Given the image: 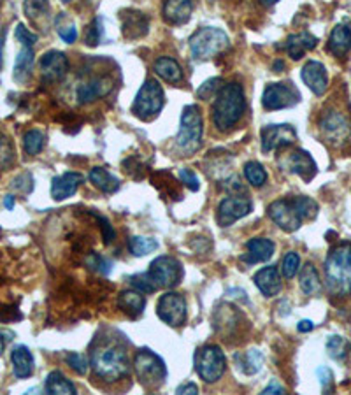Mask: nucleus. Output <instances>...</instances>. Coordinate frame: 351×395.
<instances>
[{
    "mask_svg": "<svg viewBox=\"0 0 351 395\" xmlns=\"http://www.w3.org/2000/svg\"><path fill=\"white\" fill-rule=\"evenodd\" d=\"M246 111L245 88L239 83H228L214 97L211 118L220 132H228L241 121Z\"/></svg>",
    "mask_w": 351,
    "mask_h": 395,
    "instance_id": "1",
    "label": "nucleus"
},
{
    "mask_svg": "<svg viewBox=\"0 0 351 395\" xmlns=\"http://www.w3.org/2000/svg\"><path fill=\"white\" fill-rule=\"evenodd\" d=\"M91 369L106 383H114L130 372L127 352L118 343H104L91 352Z\"/></svg>",
    "mask_w": 351,
    "mask_h": 395,
    "instance_id": "2",
    "label": "nucleus"
},
{
    "mask_svg": "<svg viewBox=\"0 0 351 395\" xmlns=\"http://www.w3.org/2000/svg\"><path fill=\"white\" fill-rule=\"evenodd\" d=\"M325 278L330 294L351 295V243L334 246L325 260Z\"/></svg>",
    "mask_w": 351,
    "mask_h": 395,
    "instance_id": "3",
    "label": "nucleus"
},
{
    "mask_svg": "<svg viewBox=\"0 0 351 395\" xmlns=\"http://www.w3.org/2000/svg\"><path fill=\"white\" fill-rule=\"evenodd\" d=\"M188 44H190L191 57L195 60L206 62L221 55L225 50H228L230 39H228L227 32H223L221 28L206 27L195 32L188 40Z\"/></svg>",
    "mask_w": 351,
    "mask_h": 395,
    "instance_id": "4",
    "label": "nucleus"
},
{
    "mask_svg": "<svg viewBox=\"0 0 351 395\" xmlns=\"http://www.w3.org/2000/svg\"><path fill=\"white\" fill-rule=\"evenodd\" d=\"M134 371L140 385L147 390H157L164 385L167 378V367L162 357L151 350L143 348L134 357Z\"/></svg>",
    "mask_w": 351,
    "mask_h": 395,
    "instance_id": "5",
    "label": "nucleus"
},
{
    "mask_svg": "<svg viewBox=\"0 0 351 395\" xmlns=\"http://www.w3.org/2000/svg\"><path fill=\"white\" fill-rule=\"evenodd\" d=\"M202 132H204V121H202L201 109L195 104L186 106L181 114V127L176 143L183 153L191 155L199 151L202 144Z\"/></svg>",
    "mask_w": 351,
    "mask_h": 395,
    "instance_id": "6",
    "label": "nucleus"
},
{
    "mask_svg": "<svg viewBox=\"0 0 351 395\" xmlns=\"http://www.w3.org/2000/svg\"><path fill=\"white\" fill-rule=\"evenodd\" d=\"M165 104L164 88L157 79H146L139 88L138 95L132 104V113L140 120H151L160 113Z\"/></svg>",
    "mask_w": 351,
    "mask_h": 395,
    "instance_id": "7",
    "label": "nucleus"
},
{
    "mask_svg": "<svg viewBox=\"0 0 351 395\" xmlns=\"http://www.w3.org/2000/svg\"><path fill=\"white\" fill-rule=\"evenodd\" d=\"M225 369H227V360L220 346L208 345L199 350L195 355V371L202 382L216 383L225 374Z\"/></svg>",
    "mask_w": 351,
    "mask_h": 395,
    "instance_id": "8",
    "label": "nucleus"
},
{
    "mask_svg": "<svg viewBox=\"0 0 351 395\" xmlns=\"http://www.w3.org/2000/svg\"><path fill=\"white\" fill-rule=\"evenodd\" d=\"M147 274L153 279L157 288H172L183 278V265L177 258L162 255L151 262Z\"/></svg>",
    "mask_w": 351,
    "mask_h": 395,
    "instance_id": "9",
    "label": "nucleus"
},
{
    "mask_svg": "<svg viewBox=\"0 0 351 395\" xmlns=\"http://www.w3.org/2000/svg\"><path fill=\"white\" fill-rule=\"evenodd\" d=\"M301 102V94L291 83H271L265 87L262 95V106L267 111L294 108Z\"/></svg>",
    "mask_w": 351,
    "mask_h": 395,
    "instance_id": "10",
    "label": "nucleus"
},
{
    "mask_svg": "<svg viewBox=\"0 0 351 395\" xmlns=\"http://www.w3.org/2000/svg\"><path fill=\"white\" fill-rule=\"evenodd\" d=\"M320 130L323 138L334 146H341L351 138V123L339 111H325L320 118Z\"/></svg>",
    "mask_w": 351,
    "mask_h": 395,
    "instance_id": "11",
    "label": "nucleus"
},
{
    "mask_svg": "<svg viewBox=\"0 0 351 395\" xmlns=\"http://www.w3.org/2000/svg\"><path fill=\"white\" fill-rule=\"evenodd\" d=\"M157 315L169 327H181V325L186 323L188 318L186 301H184L183 295L176 294V291H167L158 301Z\"/></svg>",
    "mask_w": 351,
    "mask_h": 395,
    "instance_id": "12",
    "label": "nucleus"
},
{
    "mask_svg": "<svg viewBox=\"0 0 351 395\" xmlns=\"http://www.w3.org/2000/svg\"><path fill=\"white\" fill-rule=\"evenodd\" d=\"M269 216L271 220L278 225L279 228H283L284 232H295L302 227L304 218L299 213L295 199H278L269 206Z\"/></svg>",
    "mask_w": 351,
    "mask_h": 395,
    "instance_id": "13",
    "label": "nucleus"
},
{
    "mask_svg": "<svg viewBox=\"0 0 351 395\" xmlns=\"http://www.w3.org/2000/svg\"><path fill=\"white\" fill-rule=\"evenodd\" d=\"M251 209H253V204H251L250 199L243 197V195H230V197L223 199L218 206V225L220 227H230L232 223L250 215Z\"/></svg>",
    "mask_w": 351,
    "mask_h": 395,
    "instance_id": "14",
    "label": "nucleus"
},
{
    "mask_svg": "<svg viewBox=\"0 0 351 395\" xmlns=\"http://www.w3.org/2000/svg\"><path fill=\"white\" fill-rule=\"evenodd\" d=\"M262 151L271 153L278 148L290 146L297 141V132L291 125H265L260 132Z\"/></svg>",
    "mask_w": 351,
    "mask_h": 395,
    "instance_id": "15",
    "label": "nucleus"
},
{
    "mask_svg": "<svg viewBox=\"0 0 351 395\" xmlns=\"http://www.w3.org/2000/svg\"><path fill=\"white\" fill-rule=\"evenodd\" d=\"M114 88V81L109 76H97L79 83L76 88V99L79 104H90L97 99L106 97Z\"/></svg>",
    "mask_w": 351,
    "mask_h": 395,
    "instance_id": "16",
    "label": "nucleus"
},
{
    "mask_svg": "<svg viewBox=\"0 0 351 395\" xmlns=\"http://www.w3.org/2000/svg\"><path fill=\"white\" fill-rule=\"evenodd\" d=\"M69 71V60L62 51H48L40 58V76L46 83H57L64 79Z\"/></svg>",
    "mask_w": 351,
    "mask_h": 395,
    "instance_id": "17",
    "label": "nucleus"
},
{
    "mask_svg": "<svg viewBox=\"0 0 351 395\" xmlns=\"http://www.w3.org/2000/svg\"><path fill=\"white\" fill-rule=\"evenodd\" d=\"M120 21H121V32L127 39L135 40L140 39L147 34L150 30V18L146 16L140 11L127 9L120 13Z\"/></svg>",
    "mask_w": 351,
    "mask_h": 395,
    "instance_id": "18",
    "label": "nucleus"
},
{
    "mask_svg": "<svg viewBox=\"0 0 351 395\" xmlns=\"http://www.w3.org/2000/svg\"><path fill=\"white\" fill-rule=\"evenodd\" d=\"M302 81H304L306 87L313 91V94L321 97V95L327 91L328 88V74L325 65L318 60H309L308 64L302 67L301 72Z\"/></svg>",
    "mask_w": 351,
    "mask_h": 395,
    "instance_id": "19",
    "label": "nucleus"
},
{
    "mask_svg": "<svg viewBox=\"0 0 351 395\" xmlns=\"http://www.w3.org/2000/svg\"><path fill=\"white\" fill-rule=\"evenodd\" d=\"M84 178L79 172H65V174L57 176L51 183V197L55 201H65V199L72 197L77 191L79 184L83 183Z\"/></svg>",
    "mask_w": 351,
    "mask_h": 395,
    "instance_id": "20",
    "label": "nucleus"
},
{
    "mask_svg": "<svg viewBox=\"0 0 351 395\" xmlns=\"http://www.w3.org/2000/svg\"><path fill=\"white\" fill-rule=\"evenodd\" d=\"M253 282L265 297H276L281 291V286H283V283H281V274L278 267H274V265L262 267L260 271L255 274Z\"/></svg>",
    "mask_w": 351,
    "mask_h": 395,
    "instance_id": "21",
    "label": "nucleus"
},
{
    "mask_svg": "<svg viewBox=\"0 0 351 395\" xmlns=\"http://www.w3.org/2000/svg\"><path fill=\"white\" fill-rule=\"evenodd\" d=\"M288 167L294 174H297L299 178H302L306 183H309L316 176L318 167L316 162L313 160L311 155L304 150H297L290 158H288Z\"/></svg>",
    "mask_w": 351,
    "mask_h": 395,
    "instance_id": "22",
    "label": "nucleus"
},
{
    "mask_svg": "<svg viewBox=\"0 0 351 395\" xmlns=\"http://www.w3.org/2000/svg\"><path fill=\"white\" fill-rule=\"evenodd\" d=\"M318 44V39L311 35L309 32H299V34L288 35L286 43H284V50H286L288 57L291 60H301L308 51L315 50Z\"/></svg>",
    "mask_w": 351,
    "mask_h": 395,
    "instance_id": "23",
    "label": "nucleus"
},
{
    "mask_svg": "<svg viewBox=\"0 0 351 395\" xmlns=\"http://www.w3.org/2000/svg\"><path fill=\"white\" fill-rule=\"evenodd\" d=\"M194 11V0H165L164 18L169 25H184Z\"/></svg>",
    "mask_w": 351,
    "mask_h": 395,
    "instance_id": "24",
    "label": "nucleus"
},
{
    "mask_svg": "<svg viewBox=\"0 0 351 395\" xmlns=\"http://www.w3.org/2000/svg\"><path fill=\"white\" fill-rule=\"evenodd\" d=\"M276 245L271 239L265 238H253L246 243V255L243 260L247 264H258V262H267L274 255Z\"/></svg>",
    "mask_w": 351,
    "mask_h": 395,
    "instance_id": "25",
    "label": "nucleus"
},
{
    "mask_svg": "<svg viewBox=\"0 0 351 395\" xmlns=\"http://www.w3.org/2000/svg\"><path fill=\"white\" fill-rule=\"evenodd\" d=\"M11 362H13V371L16 378L25 379L34 374V355L27 346H14L11 352Z\"/></svg>",
    "mask_w": 351,
    "mask_h": 395,
    "instance_id": "26",
    "label": "nucleus"
},
{
    "mask_svg": "<svg viewBox=\"0 0 351 395\" xmlns=\"http://www.w3.org/2000/svg\"><path fill=\"white\" fill-rule=\"evenodd\" d=\"M351 50V23H339L328 37V51L341 58Z\"/></svg>",
    "mask_w": 351,
    "mask_h": 395,
    "instance_id": "27",
    "label": "nucleus"
},
{
    "mask_svg": "<svg viewBox=\"0 0 351 395\" xmlns=\"http://www.w3.org/2000/svg\"><path fill=\"white\" fill-rule=\"evenodd\" d=\"M118 308L130 318H139L146 308V299L139 290H125L118 297Z\"/></svg>",
    "mask_w": 351,
    "mask_h": 395,
    "instance_id": "28",
    "label": "nucleus"
},
{
    "mask_svg": "<svg viewBox=\"0 0 351 395\" xmlns=\"http://www.w3.org/2000/svg\"><path fill=\"white\" fill-rule=\"evenodd\" d=\"M32 67H34V50L30 46H21L16 60H14V72L13 77L18 83H25L30 76Z\"/></svg>",
    "mask_w": 351,
    "mask_h": 395,
    "instance_id": "29",
    "label": "nucleus"
},
{
    "mask_svg": "<svg viewBox=\"0 0 351 395\" xmlns=\"http://www.w3.org/2000/svg\"><path fill=\"white\" fill-rule=\"evenodd\" d=\"M44 389H46V392L51 395L76 394V386H74V383L70 382V379H67V376L60 371H51L50 374H48L46 383H44Z\"/></svg>",
    "mask_w": 351,
    "mask_h": 395,
    "instance_id": "30",
    "label": "nucleus"
},
{
    "mask_svg": "<svg viewBox=\"0 0 351 395\" xmlns=\"http://www.w3.org/2000/svg\"><path fill=\"white\" fill-rule=\"evenodd\" d=\"M299 285H301L302 291L306 295H318L321 291V279L318 274L316 267L308 262L304 267L301 269V274H299Z\"/></svg>",
    "mask_w": 351,
    "mask_h": 395,
    "instance_id": "31",
    "label": "nucleus"
},
{
    "mask_svg": "<svg viewBox=\"0 0 351 395\" xmlns=\"http://www.w3.org/2000/svg\"><path fill=\"white\" fill-rule=\"evenodd\" d=\"M155 72L162 77V79L169 81V83H179L183 79V69L177 64L174 58L162 57L155 62Z\"/></svg>",
    "mask_w": 351,
    "mask_h": 395,
    "instance_id": "32",
    "label": "nucleus"
},
{
    "mask_svg": "<svg viewBox=\"0 0 351 395\" xmlns=\"http://www.w3.org/2000/svg\"><path fill=\"white\" fill-rule=\"evenodd\" d=\"M88 178L94 183V187H97L104 194H114L120 188V179L114 178L104 167H94L90 174H88Z\"/></svg>",
    "mask_w": 351,
    "mask_h": 395,
    "instance_id": "33",
    "label": "nucleus"
},
{
    "mask_svg": "<svg viewBox=\"0 0 351 395\" xmlns=\"http://www.w3.org/2000/svg\"><path fill=\"white\" fill-rule=\"evenodd\" d=\"M238 360L239 369H241L245 374H257L260 372L262 365H264V355H262L260 350H247L246 353H239L235 355Z\"/></svg>",
    "mask_w": 351,
    "mask_h": 395,
    "instance_id": "34",
    "label": "nucleus"
},
{
    "mask_svg": "<svg viewBox=\"0 0 351 395\" xmlns=\"http://www.w3.org/2000/svg\"><path fill=\"white\" fill-rule=\"evenodd\" d=\"M128 250L134 257H146V255L157 252L158 241L153 238H140V235H134L128 239Z\"/></svg>",
    "mask_w": 351,
    "mask_h": 395,
    "instance_id": "35",
    "label": "nucleus"
},
{
    "mask_svg": "<svg viewBox=\"0 0 351 395\" xmlns=\"http://www.w3.org/2000/svg\"><path fill=\"white\" fill-rule=\"evenodd\" d=\"M351 345L342 335H330L327 341V353L334 360H345L350 355Z\"/></svg>",
    "mask_w": 351,
    "mask_h": 395,
    "instance_id": "36",
    "label": "nucleus"
},
{
    "mask_svg": "<svg viewBox=\"0 0 351 395\" xmlns=\"http://www.w3.org/2000/svg\"><path fill=\"white\" fill-rule=\"evenodd\" d=\"M245 176L247 183H251L253 187H264L267 183V172H265L264 165L258 162H247L245 165Z\"/></svg>",
    "mask_w": 351,
    "mask_h": 395,
    "instance_id": "37",
    "label": "nucleus"
},
{
    "mask_svg": "<svg viewBox=\"0 0 351 395\" xmlns=\"http://www.w3.org/2000/svg\"><path fill=\"white\" fill-rule=\"evenodd\" d=\"M46 138L40 130H28L23 138V148L28 155H39L43 151Z\"/></svg>",
    "mask_w": 351,
    "mask_h": 395,
    "instance_id": "38",
    "label": "nucleus"
},
{
    "mask_svg": "<svg viewBox=\"0 0 351 395\" xmlns=\"http://www.w3.org/2000/svg\"><path fill=\"white\" fill-rule=\"evenodd\" d=\"M23 9L27 18H30L32 21H37L39 18L48 14V11H50V0H25Z\"/></svg>",
    "mask_w": 351,
    "mask_h": 395,
    "instance_id": "39",
    "label": "nucleus"
},
{
    "mask_svg": "<svg viewBox=\"0 0 351 395\" xmlns=\"http://www.w3.org/2000/svg\"><path fill=\"white\" fill-rule=\"evenodd\" d=\"M223 87L225 81L221 77H211L204 84H201V88L197 90V97L202 99V101H209V99L216 97Z\"/></svg>",
    "mask_w": 351,
    "mask_h": 395,
    "instance_id": "40",
    "label": "nucleus"
},
{
    "mask_svg": "<svg viewBox=\"0 0 351 395\" xmlns=\"http://www.w3.org/2000/svg\"><path fill=\"white\" fill-rule=\"evenodd\" d=\"M295 199V204H297L299 208V213H301V216L306 220H315L316 215H318V202L313 201V199L306 197V195H297Z\"/></svg>",
    "mask_w": 351,
    "mask_h": 395,
    "instance_id": "41",
    "label": "nucleus"
},
{
    "mask_svg": "<svg viewBox=\"0 0 351 395\" xmlns=\"http://www.w3.org/2000/svg\"><path fill=\"white\" fill-rule=\"evenodd\" d=\"M299 267H301V257H299V253L288 252L283 257V262H281V274L286 279H291L299 272Z\"/></svg>",
    "mask_w": 351,
    "mask_h": 395,
    "instance_id": "42",
    "label": "nucleus"
},
{
    "mask_svg": "<svg viewBox=\"0 0 351 395\" xmlns=\"http://www.w3.org/2000/svg\"><path fill=\"white\" fill-rule=\"evenodd\" d=\"M14 162V148L11 144L9 138L4 135L0 132V169H6L9 167L11 164Z\"/></svg>",
    "mask_w": 351,
    "mask_h": 395,
    "instance_id": "43",
    "label": "nucleus"
},
{
    "mask_svg": "<svg viewBox=\"0 0 351 395\" xmlns=\"http://www.w3.org/2000/svg\"><path fill=\"white\" fill-rule=\"evenodd\" d=\"M130 285L134 286L135 290L143 291V294H153V291L158 290L157 285H155L153 279L150 278V274H147V272H140V274L132 276Z\"/></svg>",
    "mask_w": 351,
    "mask_h": 395,
    "instance_id": "44",
    "label": "nucleus"
},
{
    "mask_svg": "<svg viewBox=\"0 0 351 395\" xmlns=\"http://www.w3.org/2000/svg\"><path fill=\"white\" fill-rule=\"evenodd\" d=\"M102 34H104V25H102V20L101 18H95V20L91 21L90 28L87 30V37H84V40H87L88 46L95 48L99 43H101Z\"/></svg>",
    "mask_w": 351,
    "mask_h": 395,
    "instance_id": "45",
    "label": "nucleus"
},
{
    "mask_svg": "<svg viewBox=\"0 0 351 395\" xmlns=\"http://www.w3.org/2000/svg\"><path fill=\"white\" fill-rule=\"evenodd\" d=\"M65 362H67L70 367H72L74 371L77 372V374H87L88 360L84 359L81 353H76V352L67 353V357H65Z\"/></svg>",
    "mask_w": 351,
    "mask_h": 395,
    "instance_id": "46",
    "label": "nucleus"
},
{
    "mask_svg": "<svg viewBox=\"0 0 351 395\" xmlns=\"http://www.w3.org/2000/svg\"><path fill=\"white\" fill-rule=\"evenodd\" d=\"M14 35H16V39H18V43H21V46H34V44L37 43V37L34 32H30L28 30L27 27H25L23 23H20L16 27V30H14Z\"/></svg>",
    "mask_w": 351,
    "mask_h": 395,
    "instance_id": "47",
    "label": "nucleus"
},
{
    "mask_svg": "<svg viewBox=\"0 0 351 395\" xmlns=\"http://www.w3.org/2000/svg\"><path fill=\"white\" fill-rule=\"evenodd\" d=\"M87 264L90 265L94 271L102 272V274H107V272L111 271V262H107L104 257H101V255L97 253H91L90 257L87 258Z\"/></svg>",
    "mask_w": 351,
    "mask_h": 395,
    "instance_id": "48",
    "label": "nucleus"
},
{
    "mask_svg": "<svg viewBox=\"0 0 351 395\" xmlns=\"http://www.w3.org/2000/svg\"><path fill=\"white\" fill-rule=\"evenodd\" d=\"M179 179L183 181V184L186 188H190L191 191H197L201 188V183H199V178L195 176L194 171L190 169H181L179 171Z\"/></svg>",
    "mask_w": 351,
    "mask_h": 395,
    "instance_id": "49",
    "label": "nucleus"
},
{
    "mask_svg": "<svg viewBox=\"0 0 351 395\" xmlns=\"http://www.w3.org/2000/svg\"><path fill=\"white\" fill-rule=\"evenodd\" d=\"M318 379H320L323 392H332V389H334V374H332L330 369L328 367L318 369Z\"/></svg>",
    "mask_w": 351,
    "mask_h": 395,
    "instance_id": "50",
    "label": "nucleus"
},
{
    "mask_svg": "<svg viewBox=\"0 0 351 395\" xmlns=\"http://www.w3.org/2000/svg\"><path fill=\"white\" fill-rule=\"evenodd\" d=\"M58 35L62 40H65L67 44H72L77 39V28L74 23L65 25V27H58Z\"/></svg>",
    "mask_w": 351,
    "mask_h": 395,
    "instance_id": "51",
    "label": "nucleus"
},
{
    "mask_svg": "<svg viewBox=\"0 0 351 395\" xmlns=\"http://www.w3.org/2000/svg\"><path fill=\"white\" fill-rule=\"evenodd\" d=\"M271 394L272 395L284 394V386L281 385L278 379H271V383H269V385L262 390V395H271Z\"/></svg>",
    "mask_w": 351,
    "mask_h": 395,
    "instance_id": "52",
    "label": "nucleus"
},
{
    "mask_svg": "<svg viewBox=\"0 0 351 395\" xmlns=\"http://www.w3.org/2000/svg\"><path fill=\"white\" fill-rule=\"evenodd\" d=\"M176 394H191V395H195V394H199V386L195 385V383H184V385L177 386Z\"/></svg>",
    "mask_w": 351,
    "mask_h": 395,
    "instance_id": "53",
    "label": "nucleus"
},
{
    "mask_svg": "<svg viewBox=\"0 0 351 395\" xmlns=\"http://www.w3.org/2000/svg\"><path fill=\"white\" fill-rule=\"evenodd\" d=\"M313 328H315V323H313L311 320H301L297 325L299 332H309V330H313Z\"/></svg>",
    "mask_w": 351,
    "mask_h": 395,
    "instance_id": "54",
    "label": "nucleus"
},
{
    "mask_svg": "<svg viewBox=\"0 0 351 395\" xmlns=\"http://www.w3.org/2000/svg\"><path fill=\"white\" fill-rule=\"evenodd\" d=\"M9 339H11L9 332L0 330V355L4 353V348H6V345H7V341H9Z\"/></svg>",
    "mask_w": 351,
    "mask_h": 395,
    "instance_id": "55",
    "label": "nucleus"
},
{
    "mask_svg": "<svg viewBox=\"0 0 351 395\" xmlns=\"http://www.w3.org/2000/svg\"><path fill=\"white\" fill-rule=\"evenodd\" d=\"M4 206H6L7 209H13L14 208V197H13V195H7V197L4 199Z\"/></svg>",
    "mask_w": 351,
    "mask_h": 395,
    "instance_id": "56",
    "label": "nucleus"
},
{
    "mask_svg": "<svg viewBox=\"0 0 351 395\" xmlns=\"http://www.w3.org/2000/svg\"><path fill=\"white\" fill-rule=\"evenodd\" d=\"M272 69H274V72H281L284 69V62L283 60H276L274 65H272Z\"/></svg>",
    "mask_w": 351,
    "mask_h": 395,
    "instance_id": "57",
    "label": "nucleus"
},
{
    "mask_svg": "<svg viewBox=\"0 0 351 395\" xmlns=\"http://www.w3.org/2000/svg\"><path fill=\"white\" fill-rule=\"evenodd\" d=\"M279 0H260V4H264V6H267V7H271V6H274V4H278Z\"/></svg>",
    "mask_w": 351,
    "mask_h": 395,
    "instance_id": "58",
    "label": "nucleus"
},
{
    "mask_svg": "<svg viewBox=\"0 0 351 395\" xmlns=\"http://www.w3.org/2000/svg\"><path fill=\"white\" fill-rule=\"evenodd\" d=\"M62 2H70V0H62Z\"/></svg>",
    "mask_w": 351,
    "mask_h": 395,
    "instance_id": "59",
    "label": "nucleus"
}]
</instances>
